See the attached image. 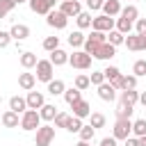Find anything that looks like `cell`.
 Listing matches in <instances>:
<instances>
[{"mask_svg":"<svg viewBox=\"0 0 146 146\" xmlns=\"http://www.w3.org/2000/svg\"><path fill=\"white\" fill-rule=\"evenodd\" d=\"M68 46L71 48H75V50H82V46H84V41H87V36L82 34V30H73L71 34H68Z\"/></svg>","mask_w":146,"mask_h":146,"instance_id":"obj_21","label":"cell"},{"mask_svg":"<svg viewBox=\"0 0 146 146\" xmlns=\"http://www.w3.org/2000/svg\"><path fill=\"white\" fill-rule=\"evenodd\" d=\"M87 7H89V11H98V9H103V0H87Z\"/></svg>","mask_w":146,"mask_h":146,"instance_id":"obj_47","label":"cell"},{"mask_svg":"<svg viewBox=\"0 0 146 146\" xmlns=\"http://www.w3.org/2000/svg\"><path fill=\"white\" fill-rule=\"evenodd\" d=\"M68 64L78 71H87L91 66V55H87L84 50H73V55H68Z\"/></svg>","mask_w":146,"mask_h":146,"instance_id":"obj_6","label":"cell"},{"mask_svg":"<svg viewBox=\"0 0 146 146\" xmlns=\"http://www.w3.org/2000/svg\"><path fill=\"white\" fill-rule=\"evenodd\" d=\"M55 141V125H39L36 135H34V144L36 146H50Z\"/></svg>","mask_w":146,"mask_h":146,"instance_id":"obj_4","label":"cell"},{"mask_svg":"<svg viewBox=\"0 0 146 146\" xmlns=\"http://www.w3.org/2000/svg\"><path fill=\"white\" fill-rule=\"evenodd\" d=\"M105 41H107V34H105V32H96V30H91V34L87 36V41H84L82 50H84L87 55H91V57H94L96 48H98L100 43H105Z\"/></svg>","mask_w":146,"mask_h":146,"instance_id":"obj_5","label":"cell"},{"mask_svg":"<svg viewBox=\"0 0 146 146\" xmlns=\"http://www.w3.org/2000/svg\"><path fill=\"white\" fill-rule=\"evenodd\" d=\"M114 25H116V18H110V16H105V14H100V16H94V23H91V30H96V32H112L114 30Z\"/></svg>","mask_w":146,"mask_h":146,"instance_id":"obj_7","label":"cell"},{"mask_svg":"<svg viewBox=\"0 0 146 146\" xmlns=\"http://www.w3.org/2000/svg\"><path fill=\"white\" fill-rule=\"evenodd\" d=\"M110 84H112V87H114L116 91H123V73H121L119 78H114V80H112Z\"/></svg>","mask_w":146,"mask_h":146,"instance_id":"obj_48","label":"cell"},{"mask_svg":"<svg viewBox=\"0 0 146 146\" xmlns=\"http://www.w3.org/2000/svg\"><path fill=\"white\" fill-rule=\"evenodd\" d=\"M39 116H41V121H55V116H57V105H55V103H46V105L39 110Z\"/></svg>","mask_w":146,"mask_h":146,"instance_id":"obj_26","label":"cell"},{"mask_svg":"<svg viewBox=\"0 0 146 146\" xmlns=\"http://www.w3.org/2000/svg\"><path fill=\"white\" fill-rule=\"evenodd\" d=\"M116 55V48L112 46V43H100L98 48H96V52H94V59H103V62H110L112 57Z\"/></svg>","mask_w":146,"mask_h":146,"instance_id":"obj_12","label":"cell"},{"mask_svg":"<svg viewBox=\"0 0 146 146\" xmlns=\"http://www.w3.org/2000/svg\"><path fill=\"white\" fill-rule=\"evenodd\" d=\"M132 27H135V23H130V21H125V18H121V16L116 18L114 30H119L121 34H125V36H128V34H132Z\"/></svg>","mask_w":146,"mask_h":146,"instance_id":"obj_30","label":"cell"},{"mask_svg":"<svg viewBox=\"0 0 146 146\" xmlns=\"http://www.w3.org/2000/svg\"><path fill=\"white\" fill-rule=\"evenodd\" d=\"M59 2H66V0H59Z\"/></svg>","mask_w":146,"mask_h":146,"instance_id":"obj_55","label":"cell"},{"mask_svg":"<svg viewBox=\"0 0 146 146\" xmlns=\"http://www.w3.org/2000/svg\"><path fill=\"white\" fill-rule=\"evenodd\" d=\"M34 68H36V73H34V75H36V80H39V82H46V84H48L50 80H55V78H52V75H55V66H52V62H50V59H39Z\"/></svg>","mask_w":146,"mask_h":146,"instance_id":"obj_3","label":"cell"},{"mask_svg":"<svg viewBox=\"0 0 146 146\" xmlns=\"http://www.w3.org/2000/svg\"><path fill=\"white\" fill-rule=\"evenodd\" d=\"M105 123H107L105 114H100V112H91V116H89V125H94V128H105Z\"/></svg>","mask_w":146,"mask_h":146,"instance_id":"obj_34","label":"cell"},{"mask_svg":"<svg viewBox=\"0 0 146 146\" xmlns=\"http://www.w3.org/2000/svg\"><path fill=\"white\" fill-rule=\"evenodd\" d=\"M39 125H41L39 110H27V112L21 114V130H25V132H36Z\"/></svg>","mask_w":146,"mask_h":146,"instance_id":"obj_1","label":"cell"},{"mask_svg":"<svg viewBox=\"0 0 146 146\" xmlns=\"http://www.w3.org/2000/svg\"><path fill=\"white\" fill-rule=\"evenodd\" d=\"M75 146H91V141H78Z\"/></svg>","mask_w":146,"mask_h":146,"instance_id":"obj_53","label":"cell"},{"mask_svg":"<svg viewBox=\"0 0 146 146\" xmlns=\"http://www.w3.org/2000/svg\"><path fill=\"white\" fill-rule=\"evenodd\" d=\"M119 103H125V105H137L139 103V91L137 89H125V91H119Z\"/></svg>","mask_w":146,"mask_h":146,"instance_id":"obj_20","label":"cell"},{"mask_svg":"<svg viewBox=\"0 0 146 146\" xmlns=\"http://www.w3.org/2000/svg\"><path fill=\"white\" fill-rule=\"evenodd\" d=\"M9 110H14L16 114H23V112H27V100L23 96H11L9 98Z\"/></svg>","mask_w":146,"mask_h":146,"instance_id":"obj_25","label":"cell"},{"mask_svg":"<svg viewBox=\"0 0 146 146\" xmlns=\"http://www.w3.org/2000/svg\"><path fill=\"white\" fill-rule=\"evenodd\" d=\"M107 43H112L114 48L116 46H123L125 43V34H121L119 30H112V32H107Z\"/></svg>","mask_w":146,"mask_h":146,"instance_id":"obj_31","label":"cell"},{"mask_svg":"<svg viewBox=\"0 0 146 146\" xmlns=\"http://www.w3.org/2000/svg\"><path fill=\"white\" fill-rule=\"evenodd\" d=\"M9 34H11L14 41H25V39L30 36V27H27L25 23H14V25L9 27Z\"/></svg>","mask_w":146,"mask_h":146,"instance_id":"obj_16","label":"cell"},{"mask_svg":"<svg viewBox=\"0 0 146 146\" xmlns=\"http://www.w3.org/2000/svg\"><path fill=\"white\" fill-rule=\"evenodd\" d=\"M103 73H105V80H107V82H112L114 78H119V75H121L119 66H105V68H103Z\"/></svg>","mask_w":146,"mask_h":146,"instance_id":"obj_41","label":"cell"},{"mask_svg":"<svg viewBox=\"0 0 146 146\" xmlns=\"http://www.w3.org/2000/svg\"><path fill=\"white\" fill-rule=\"evenodd\" d=\"M123 146H139V139H137V137H128Z\"/></svg>","mask_w":146,"mask_h":146,"instance_id":"obj_50","label":"cell"},{"mask_svg":"<svg viewBox=\"0 0 146 146\" xmlns=\"http://www.w3.org/2000/svg\"><path fill=\"white\" fill-rule=\"evenodd\" d=\"M103 2H105V0H103Z\"/></svg>","mask_w":146,"mask_h":146,"instance_id":"obj_56","label":"cell"},{"mask_svg":"<svg viewBox=\"0 0 146 146\" xmlns=\"http://www.w3.org/2000/svg\"><path fill=\"white\" fill-rule=\"evenodd\" d=\"M98 146H116V139H114V137H103Z\"/></svg>","mask_w":146,"mask_h":146,"instance_id":"obj_49","label":"cell"},{"mask_svg":"<svg viewBox=\"0 0 146 146\" xmlns=\"http://www.w3.org/2000/svg\"><path fill=\"white\" fill-rule=\"evenodd\" d=\"M75 23H78V30H87V27H91V23H94L91 11H82V14H78Z\"/></svg>","mask_w":146,"mask_h":146,"instance_id":"obj_28","label":"cell"},{"mask_svg":"<svg viewBox=\"0 0 146 146\" xmlns=\"http://www.w3.org/2000/svg\"><path fill=\"white\" fill-rule=\"evenodd\" d=\"M98 89V98L100 100H105V103H112V100H116L119 98V91L110 84V82H103L100 87H96Z\"/></svg>","mask_w":146,"mask_h":146,"instance_id":"obj_13","label":"cell"},{"mask_svg":"<svg viewBox=\"0 0 146 146\" xmlns=\"http://www.w3.org/2000/svg\"><path fill=\"white\" fill-rule=\"evenodd\" d=\"M50 62H52V66H64V64H68V52L66 50H62V48H57V50H52L50 52V57H48Z\"/></svg>","mask_w":146,"mask_h":146,"instance_id":"obj_23","label":"cell"},{"mask_svg":"<svg viewBox=\"0 0 146 146\" xmlns=\"http://www.w3.org/2000/svg\"><path fill=\"white\" fill-rule=\"evenodd\" d=\"M71 110H73V116H78V119H82V121L91 116V105H89L84 98H80L78 103H73V105H71Z\"/></svg>","mask_w":146,"mask_h":146,"instance_id":"obj_14","label":"cell"},{"mask_svg":"<svg viewBox=\"0 0 146 146\" xmlns=\"http://www.w3.org/2000/svg\"><path fill=\"white\" fill-rule=\"evenodd\" d=\"M18 62H21V66H23L25 71H30V68H34V66H36V62H39V59H36V55H34V52L23 50V52H21V57H18Z\"/></svg>","mask_w":146,"mask_h":146,"instance_id":"obj_22","label":"cell"},{"mask_svg":"<svg viewBox=\"0 0 146 146\" xmlns=\"http://www.w3.org/2000/svg\"><path fill=\"white\" fill-rule=\"evenodd\" d=\"M132 75H137V78H144L146 75V59H137L132 64Z\"/></svg>","mask_w":146,"mask_h":146,"instance_id":"obj_40","label":"cell"},{"mask_svg":"<svg viewBox=\"0 0 146 146\" xmlns=\"http://www.w3.org/2000/svg\"><path fill=\"white\" fill-rule=\"evenodd\" d=\"M68 119H71V114H66V112H57V116H55V128H66Z\"/></svg>","mask_w":146,"mask_h":146,"instance_id":"obj_43","label":"cell"},{"mask_svg":"<svg viewBox=\"0 0 146 146\" xmlns=\"http://www.w3.org/2000/svg\"><path fill=\"white\" fill-rule=\"evenodd\" d=\"M0 123L5 128H21V114H16L14 110H7V112H2Z\"/></svg>","mask_w":146,"mask_h":146,"instance_id":"obj_17","label":"cell"},{"mask_svg":"<svg viewBox=\"0 0 146 146\" xmlns=\"http://www.w3.org/2000/svg\"><path fill=\"white\" fill-rule=\"evenodd\" d=\"M146 135V119L132 121V137H144Z\"/></svg>","mask_w":146,"mask_h":146,"instance_id":"obj_35","label":"cell"},{"mask_svg":"<svg viewBox=\"0 0 146 146\" xmlns=\"http://www.w3.org/2000/svg\"><path fill=\"white\" fill-rule=\"evenodd\" d=\"M132 112H135V107L132 105H125V103H119L116 110H114L116 119H132Z\"/></svg>","mask_w":146,"mask_h":146,"instance_id":"obj_29","label":"cell"},{"mask_svg":"<svg viewBox=\"0 0 146 146\" xmlns=\"http://www.w3.org/2000/svg\"><path fill=\"white\" fill-rule=\"evenodd\" d=\"M137 139H139V146H146V135L144 137H137Z\"/></svg>","mask_w":146,"mask_h":146,"instance_id":"obj_52","label":"cell"},{"mask_svg":"<svg viewBox=\"0 0 146 146\" xmlns=\"http://www.w3.org/2000/svg\"><path fill=\"white\" fill-rule=\"evenodd\" d=\"M135 32L141 34V36H146V18H137V23H135Z\"/></svg>","mask_w":146,"mask_h":146,"instance_id":"obj_46","label":"cell"},{"mask_svg":"<svg viewBox=\"0 0 146 146\" xmlns=\"http://www.w3.org/2000/svg\"><path fill=\"white\" fill-rule=\"evenodd\" d=\"M137 75H123V91L125 89H137Z\"/></svg>","mask_w":146,"mask_h":146,"instance_id":"obj_44","label":"cell"},{"mask_svg":"<svg viewBox=\"0 0 146 146\" xmlns=\"http://www.w3.org/2000/svg\"><path fill=\"white\" fill-rule=\"evenodd\" d=\"M112 137L119 141V139H128L132 137V119H116L114 121V128H112Z\"/></svg>","mask_w":146,"mask_h":146,"instance_id":"obj_2","label":"cell"},{"mask_svg":"<svg viewBox=\"0 0 146 146\" xmlns=\"http://www.w3.org/2000/svg\"><path fill=\"white\" fill-rule=\"evenodd\" d=\"M14 2H16V5H21V2H27V0H14Z\"/></svg>","mask_w":146,"mask_h":146,"instance_id":"obj_54","label":"cell"},{"mask_svg":"<svg viewBox=\"0 0 146 146\" xmlns=\"http://www.w3.org/2000/svg\"><path fill=\"white\" fill-rule=\"evenodd\" d=\"M121 18H125V21H130V23H137V18H139V9H137V5H128V7H123V9H121Z\"/></svg>","mask_w":146,"mask_h":146,"instance_id":"obj_27","label":"cell"},{"mask_svg":"<svg viewBox=\"0 0 146 146\" xmlns=\"http://www.w3.org/2000/svg\"><path fill=\"white\" fill-rule=\"evenodd\" d=\"M121 9H123L121 7V0H105L100 11L105 16H110V18H116V16H121Z\"/></svg>","mask_w":146,"mask_h":146,"instance_id":"obj_18","label":"cell"},{"mask_svg":"<svg viewBox=\"0 0 146 146\" xmlns=\"http://www.w3.org/2000/svg\"><path fill=\"white\" fill-rule=\"evenodd\" d=\"M139 103L146 107V91H139Z\"/></svg>","mask_w":146,"mask_h":146,"instance_id":"obj_51","label":"cell"},{"mask_svg":"<svg viewBox=\"0 0 146 146\" xmlns=\"http://www.w3.org/2000/svg\"><path fill=\"white\" fill-rule=\"evenodd\" d=\"M78 135H80V141H91L94 135H96V128L94 125H82V130Z\"/></svg>","mask_w":146,"mask_h":146,"instance_id":"obj_37","label":"cell"},{"mask_svg":"<svg viewBox=\"0 0 146 146\" xmlns=\"http://www.w3.org/2000/svg\"><path fill=\"white\" fill-rule=\"evenodd\" d=\"M89 80H91V84H94V87H100L103 82H107V80H105V73H103V71H94V73L89 75Z\"/></svg>","mask_w":146,"mask_h":146,"instance_id":"obj_42","label":"cell"},{"mask_svg":"<svg viewBox=\"0 0 146 146\" xmlns=\"http://www.w3.org/2000/svg\"><path fill=\"white\" fill-rule=\"evenodd\" d=\"M59 11L68 18H78V14H82V2L80 0H66L59 5Z\"/></svg>","mask_w":146,"mask_h":146,"instance_id":"obj_11","label":"cell"},{"mask_svg":"<svg viewBox=\"0 0 146 146\" xmlns=\"http://www.w3.org/2000/svg\"><path fill=\"white\" fill-rule=\"evenodd\" d=\"M82 125H84V123H82V119H78V116H73V114H71V119H68V123H66V128H64V130H68V132H80V130H82Z\"/></svg>","mask_w":146,"mask_h":146,"instance_id":"obj_36","label":"cell"},{"mask_svg":"<svg viewBox=\"0 0 146 146\" xmlns=\"http://www.w3.org/2000/svg\"><path fill=\"white\" fill-rule=\"evenodd\" d=\"M25 100H27V110H41L46 105V96L41 91H27Z\"/></svg>","mask_w":146,"mask_h":146,"instance_id":"obj_15","label":"cell"},{"mask_svg":"<svg viewBox=\"0 0 146 146\" xmlns=\"http://www.w3.org/2000/svg\"><path fill=\"white\" fill-rule=\"evenodd\" d=\"M14 7H16V2H14V0H0V18L9 16V14L14 11Z\"/></svg>","mask_w":146,"mask_h":146,"instance_id":"obj_38","label":"cell"},{"mask_svg":"<svg viewBox=\"0 0 146 146\" xmlns=\"http://www.w3.org/2000/svg\"><path fill=\"white\" fill-rule=\"evenodd\" d=\"M34 84H36V75L34 73H18V87L23 89V91H32L34 89Z\"/></svg>","mask_w":146,"mask_h":146,"instance_id":"obj_19","label":"cell"},{"mask_svg":"<svg viewBox=\"0 0 146 146\" xmlns=\"http://www.w3.org/2000/svg\"><path fill=\"white\" fill-rule=\"evenodd\" d=\"M57 48H59V36H46V39H43V50L52 52V50H57Z\"/></svg>","mask_w":146,"mask_h":146,"instance_id":"obj_39","label":"cell"},{"mask_svg":"<svg viewBox=\"0 0 146 146\" xmlns=\"http://www.w3.org/2000/svg\"><path fill=\"white\" fill-rule=\"evenodd\" d=\"M55 2H57V0H27L30 9H32L34 14H41V16H48V14L55 9Z\"/></svg>","mask_w":146,"mask_h":146,"instance_id":"obj_10","label":"cell"},{"mask_svg":"<svg viewBox=\"0 0 146 146\" xmlns=\"http://www.w3.org/2000/svg\"><path fill=\"white\" fill-rule=\"evenodd\" d=\"M123 46H125L128 50H132V52H141V50H146V36L132 32V34L125 36V43H123Z\"/></svg>","mask_w":146,"mask_h":146,"instance_id":"obj_9","label":"cell"},{"mask_svg":"<svg viewBox=\"0 0 146 146\" xmlns=\"http://www.w3.org/2000/svg\"><path fill=\"white\" fill-rule=\"evenodd\" d=\"M80 98H82V91H80V89H75V87H71V89H66V91H64V100H66L68 105L78 103Z\"/></svg>","mask_w":146,"mask_h":146,"instance_id":"obj_33","label":"cell"},{"mask_svg":"<svg viewBox=\"0 0 146 146\" xmlns=\"http://www.w3.org/2000/svg\"><path fill=\"white\" fill-rule=\"evenodd\" d=\"M46 23L52 27V30H64L68 25V16H64L59 9H52L48 16H46Z\"/></svg>","mask_w":146,"mask_h":146,"instance_id":"obj_8","label":"cell"},{"mask_svg":"<svg viewBox=\"0 0 146 146\" xmlns=\"http://www.w3.org/2000/svg\"><path fill=\"white\" fill-rule=\"evenodd\" d=\"M50 96H64V91H66V84H64V80H59V78H55V80H50L48 82V89H46Z\"/></svg>","mask_w":146,"mask_h":146,"instance_id":"obj_24","label":"cell"},{"mask_svg":"<svg viewBox=\"0 0 146 146\" xmlns=\"http://www.w3.org/2000/svg\"><path fill=\"white\" fill-rule=\"evenodd\" d=\"M11 41H14V39H11V34H9V30H7V32H5V30H0V50H2V48H7Z\"/></svg>","mask_w":146,"mask_h":146,"instance_id":"obj_45","label":"cell"},{"mask_svg":"<svg viewBox=\"0 0 146 146\" xmlns=\"http://www.w3.org/2000/svg\"><path fill=\"white\" fill-rule=\"evenodd\" d=\"M73 87H75V89H80V91L89 89V87H91V80H89V75H84V73L75 75V80H73Z\"/></svg>","mask_w":146,"mask_h":146,"instance_id":"obj_32","label":"cell"}]
</instances>
